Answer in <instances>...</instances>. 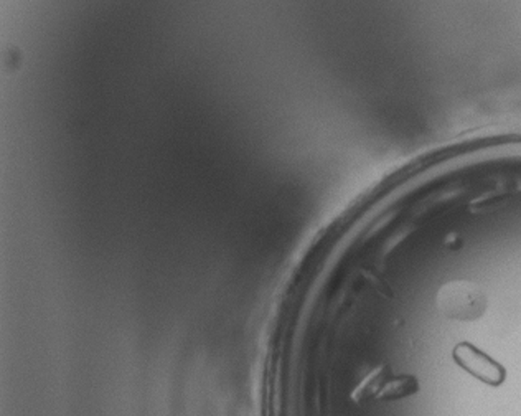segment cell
<instances>
[{"label": "cell", "mask_w": 521, "mask_h": 416, "mask_svg": "<svg viewBox=\"0 0 521 416\" xmlns=\"http://www.w3.org/2000/svg\"><path fill=\"white\" fill-rule=\"evenodd\" d=\"M435 309L449 321L472 322L485 314L486 294L480 284L468 279H454L442 284L437 291Z\"/></svg>", "instance_id": "6da1fadb"}, {"label": "cell", "mask_w": 521, "mask_h": 416, "mask_svg": "<svg viewBox=\"0 0 521 416\" xmlns=\"http://www.w3.org/2000/svg\"><path fill=\"white\" fill-rule=\"evenodd\" d=\"M454 360L460 368L471 373L473 379H477L482 384L490 386H498L505 381L506 372L505 368L500 365L497 360L486 355L480 349L468 342H462L455 346L454 349Z\"/></svg>", "instance_id": "7a4b0ae2"}, {"label": "cell", "mask_w": 521, "mask_h": 416, "mask_svg": "<svg viewBox=\"0 0 521 416\" xmlns=\"http://www.w3.org/2000/svg\"><path fill=\"white\" fill-rule=\"evenodd\" d=\"M417 390H419V384L414 377L401 375L383 385L379 398H383V400H401V398L417 393Z\"/></svg>", "instance_id": "3957f363"}]
</instances>
